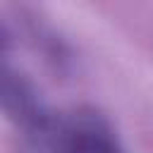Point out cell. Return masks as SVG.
<instances>
[{"label":"cell","mask_w":153,"mask_h":153,"mask_svg":"<svg viewBox=\"0 0 153 153\" xmlns=\"http://www.w3.org/2000/svg\"><path fill=\"white\" fill-rule=\"evenodd\" d=\"M2 105L10 120L36 139H55V122L41 96L22 74L10 67L2 69Z\"/></svg>","instance_id":"1"},{"label":"cell","mask_w":153,"mask_h":153,"mask_svg":"<svg viewBox=\"0 0 153 153\" xmlns=\"http://www.w3.org/2000/svg\"><path fill=\"white\" fill-rule=\"evenodd\" d=\"M57 153H122L112 129L96 112H76L62 127H57L55 139Z\"/></svg>","instance_id":"2"}]
</instances>
